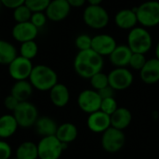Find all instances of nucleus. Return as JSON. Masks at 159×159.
Masks as SVG:
<instances>
[{
  "mask_svg": "<svg viewBox=\"0 0 159 159\" xmlns=\"http://www.w3.org/2000/svg\"><path fill=\"white\" fill-rule=\"evenodd\" d=\"M67 2L71 7H81L86 4L87 0H67Z\"/></svg>",
  "mask_w": 159,
  "mask_h": 159,
  "instance_id": "nucleus-39",
  "label": "nucleus"
},
{
  "mask_svg": "<svg viewBox=\"0 0 159 159\" xmlns=\"http://www.w3.org/2000/svg\"><path fill=\"white\" fill-rule=\"evenodd\" d=\"M51 0H25L24 5L32 12H45Z\"/></svg>",
  "mask_w": 159,
  "mask_h": 159,
  "instance_id": "nucleus-30",
  "label": "nucleus"
},
{
  "mask_svg": "<svg viewBox=\"0 0 159 159\" xmlns=\"http://www.w3.org/2000/svg\"><path fill=\"white\" fill-rule=\"evenodd\" d=\"M102 1L103 0H87L89 5H91V6H100L102 3Z\"/></svg>",
  "mask_w": 159,
  "mask_h": 159,
  "instance_id": "nucleus-40",
  "label": "nucleus"
},
{
  "mask_svg": "<svg viewBox=\"0 0 159 159\" xmlns=\"http://www.w3.org/2000/svg\"><path fill=\"white\" fill-rule=\"evenodd\" d=\"M109 86L116 91L129 89L134 80L133 75L127 67H115L108 74Z\"/></svg>",
  "mask_w": 159,
  "mask_h": 159,
  "instance_id": "nucleus-9",
  "label": "nucleus"
},
{
  "mask_svg": "<svg viewBox=\"0 0 159 159\" xmlns=\"http://www.w3.org/2000/svg\"><path fill=\"white\" fill-rule=\"evenodd\" d=\"M138 23L144 28L155 27L159 24V1L149 0L136 7Z\"/></svg>",
  "mask_w": 159,
  "mask_h": 159,
  "instance_id": "nucleus-5",
  "label": "nucleus"
},
{
  "mask_svg": "<svg viewBox=\"0 0 159 159\" xmlns=\"http://www.w3.org/2000/svg\"><path fill=\"white\" fill-rule=\"evenodd\" d=\"M28 80L34 89L49 91L58 83V75L51 67L45 64H37L34 66Z\"/></svg>",
  "mask_w": 159,
  "mask_h": 159,
  "instance_id": "nucleus-2",
  "label": "nucleus"
},
{
  "mask_svg": "<svg viewBox=\"0 0 159 159\" xmlns=\"http://www.w3.org/2000/svg\"><path fill=\"white\" fill-rule=\"evenodd\" d=\"M127 41V45L133 53L146 54L151 49L153 45L151 34L143 26H136L129 30Z\"/></svg>",
  "mask_w": 159,
  "mask_h": 159,
  "instance_id": "nucleus-3",
  "label": "nucleus"
},
{
  "mask_svg": "<svg viewBox=\"0 0 159 159\" xmlns=\"http://www.w3.org/2000/svg\"><path fill=\"white\" fill-rule=\"evenodd\" d=\"M115 22L116 26L123 30H131L136 27L138 23L136 7L124 8L119 10L115 17Z\"/></svg>",
  "mask_w": 159,
  "mask_h": 159,
  "instance_id": "nucleus-16",
  "label": "nucleus"
},
{
  "mask_svg": "<svg viewBox=\"0 0 159 159\" xmlns=\"http://www.w3.org/2000/svg\"><path fill=\"white\" fill-rule=\"evenodd\" d=\"M16 159H38L37 143L25 141L19 144L15 151Z\"/></svg>",
  "mask_w": 159,
  "mask_h": 159,
  "instance_id": "nucleus-25",
  "label": "nucleus"
},
{
  "mask_svg": "<svg viewBox=\"0 0 159 159\" xmlns=\"http://www.w3.org/2000/svg\"><path fill=\"white\" fill-rule=\"evenodd\" d=\"M67 147L55 135L42 137L37 143L38 159H59Z\"/></svg>",
  "mask_w": 159,
  "mask_h": 159,
  "instance_id": "nucleus-4",
  "label": "nucleus"
},
{
  "mask_svg": "<svg viewBox=\"0 0 159 159\" xmlns=\"http://www.w3.org/2000/svg\"><path fill=\"white\" fill-rule=\"evenodd\" d=\"M34 127L35 129V132L42 138L55 135L59 126L53 118L48 116H41L38 117Z\"/></svg>",
  "mask_w": 159,
  "mask_h": 159,
  "instance_id": "nucleus-23",
  "label": "nucleus"
},
{
  "mask_svg": "<svg viewBox=\"0 0 159 159\" xmlns=\"http://www.w3.org/2000/svg\"><path fill=\"white\" fill-rule=\"evenodd\" d=\"M87 125L90 131L102 134L109 128H111V118L109 115L99 110L89 115Z\"/></svg>",
  "mask_w": 159,
  "mask_h": 159,
  "instance_id": "nucleus-15",
  "label": "nucleus"
},
{
  "mask_svg": "<svg viewBox=\"0 0 159 159\" xmlns=\"http://www.w3.org/2000/svg\"><path fill=\"white\" fill-rule=\"evenodd\" d=\"M17 56L18 51L14 45L8 41L0 39V64L8 65Z\"/></svg>",
  "mask_w": 159,
  "mask_h": 159,
  "instance_id": "nucleus-26",
  "label": "nucleus"
},
{
  "mask_svg": "<svg viewBox=\"0 0 159 159\" xmlns=\"http://www.w3.org/2000/svg\"><path fill=\"white\" fill-rule=\"evenodd\" d=\"M19 52H20V56L32 61L34 58L36 57L38 53V46L34 40L27 41L20 44Z\"/></svg>",
  "mask_w": 159,
  "mask_h": 159,
  "instance_id": "nucleus-27",
  "label": "nucleus"
},
{
  "mask_svg": "<svg viewBox=\"0 0 159 159\" xmlns=\"http://www.w3.org/2000/svg\"><path fill=\"white\" fill-rule=\"evenodd\" d=\"M34 65L31 60L18 55L8 65V75L14 81L28 80Z\"/></svg>",
  "mask_w": 159,
  "mask_h": 159,
  "instance_id": "nucleus-10",
  "label": "nucleus"
},
{
  "mask_svg": "<svg viewBox=\"0 0 159 159\" xmlns=\"http://www.w3.org/2000/svg\"><path fill=\"white\" fill-rule=\"evenodd\" d=\"M77 135H78V130H77L76 126L70 122L61 124L58 127L56 134H55V136L62 143H66V144H69L73 143L74 141H75V139L77 138Z\"/></svg>",
  "mask_w": 159,
  "mask_h": 159,
  "instance_id": "nucleus-24",
  "label": "nucleus"
},
{
  "mask_svg": "<svg viewBox=\"0 0 159 159\" xmlns=\"http://www.w3.org/2000/svg\"><path fill=\"white\" fill-rule=\"evenodd\" d=\"M102 98L97 90L93 89L82 90L77 97V104L80 110L89 115L99 111L101 108Z\"/></svg>",
  "mask_w": 159,
  "mask_h": 159,
  "instance_id": "nucleus-11",
  "label": "nucleus"
},
{
  "mask_svg": "<svg viewBox=\"0 0 159 159\" xmlns=\"http://www.w3.org/2000/svg\"><path fill=\"white\" fill-rule=\"evenodd\" d=\"M101 142L105 152L109 154H115L119 152L124 147L126 137L123 130L111 127L102 133Z\"/></svg>",
  "mask_w": 159,
  "mask_h": 159,
  "instance_id": "nucleus-8",
  "label": "nucleus"
},
{
  "mask_svg": "<svg viewBox=\"0 0 159 159\" xmlns=\"http://www.w3.org/2000/svg\"><path fill=\"white\" fill-rule=\"evenodd\" d=\"M12 37L21 43L34 40L38 34V28H36L31 21L16 23L11 30Z\"/></svg>",
  "mask_w": 159,
  "mask_h": 159,
  "instance_id": "nucleus-13",
  "label": "nucleus"
},
{
  "mask_svg": "<svg viewBox=\"0 0 159 159\" xmlns=\"http://www.w3.org/2000/svg\"><path fill=\"white\" fill-rule=\"evenodd\" d=\"M90 85L94 90H101L103 88L109 86V80H108V75L100 72L96 75H94L90 79H89Z\"/></svg>",
  "mask_w": 159,
  "mask_h": 159,
  "instance_id": "nucleus-29",
  "label": "nucleus"
},
{
  "mask_svg": "<svg viewBox=\"0 0 159 159\" xmlns=\"http://www.w3.org/2000/svg\"><path fill=\"white\" fill-rule=\"evenodd\" d=\"M25 0H1L2 6L9 8V9H14L21 5H23Z\"/></svg>",
  "mask_w": 159,
  "mask_h": 159,
  "instance_id": "nucleus-37",
  "label": "nucleus"
},
{
  "mask_svg": "<svg viewBox=\"0 0 159 159\" xmlns=\"http://www.w3.org/2000/svg\"><path fill=\"white\" fill-rule=\"evenodd\" d=\"M98 93L100 94L102 100H103V99H107V98H115L116 90L113 88H111L110 86H107V87L103 88L102 89L99 90Z\"/></svg>",
  "mask_w": 159,
  "mask_h": 159,
  "instance_id": "nucleus-38",
  "label": "nucleus"
},
{
  "mask_svg": "<svg viewBox=\"0 0 159 159\" xmlns=\"http://www.w3.org/2000/svg\"><path fill=\"white\" fill-rule=\"evenodd\" d=\"M155 54H156V58L159 60V41L157 42V46H156V49H155Z\"/></svg>",
  "mask_w": 159,
  "mask_h": 159,
  "instance_id": "nucleus-41",
  "label": "nucleus"
},
{
  "mask_svg": "<svg viewBox=\"0 0 159 159\" xmlns=\"http://www.w3.org/2000/svg\"><path fill=\"white\" fill-rule=\"evenodd\" d=\"M34 88L29 80L15 81L10 89V94L20 102L29 101L34 92Z\"/></svg>",
  "mask_w": 159,
  "mask_h": 159,
  "instance_id": "nucleus-21",
  "label": "nucleus"
},
{
  "mask_svg": "<svg viewBox=\"0 0 159 159\" xmlns=\"http://www.w3.org/2000/svg\"><path fill=\"white\" fill-rule=\"evenodd\" d=\"M33 12L23 4L13 9V19L16 23L30 21Z\"/></svg>",
  "mask_w": 159,
  "mask_h": 159,
  "instance_id": "nucleus-28",
  "label": "nucleus"
},
{
  "mask_svg": "<svg viewBox=\"0 0 159 159\" xmlns=\"http://www.w3.org/2000/svg\"><path fill=\"white\" fill-rule=\"evenodd\" d=\"M49 99L54 106L62 108L70 101V91L64 84L58 82L49 90Z\"/></svg>",
  "mask_w": 159,
  "mask_h": 159,
  "instance_id": "nucleus-19",
  "label": "nucleus"
},
{
  "mask_svg": "<svg viewBox=\"0 0 159 159\" xmlns=\"http://www.w3.org/2000/svg\"><path fill=\"white\" fill-rule=\"evenodd\" d=\"M91 43H92V37L88 34H81L77 35L75 40V45L79 51L90 49Z\"/></svg>",
  "mask_w": 159,
  "mask_h": 159,
  "instance_id": "nucleus-31",
  "label": "nucleus"
},
{
  "mask_svg": "<svg viewBox=\"0 0 159 159\" xmlns=\"http://www.w3.org/2000/svg\"><path fill=\"white\" fill-rule=\"evenodd\" d=\"M132 53L128 45H117L109 56L110 62L115 67H127L129 64Z\"/></svg>",
  "mask_w": 159,
  "mask_h": 159,
  "instance_id": "nucleus-18",
  "label": "nucleus"
},
{
  "mask_svg": "<svg viewBox=\"0 0 159 159\" xmlns=\"http://www.w3.org/2000/svg\"><path fill=\"white\" fill-rule=\"evenodd\" d=\"M19 103H20V102L11 94H9L8 96H7L4 99V106L6 107V109H7L10 112H13L17 108Z\"/></svg>",
  "mask_w": 159,
  "mask_h": 159,
  "instance_id": "nucleus-36",
  "label": "nucleus"
},
{
  "mask_svg": "<svg viewBox=\"0 0 159 159\" xmlns=\"http://www.w3.org/2000/svg\"><path fill=\"white\" fill-rule=\"evenodd\" d=\"M71 7L67 0H51L45 13L48 20L51 21H61L68 17Z\"/></svg>",
  "mask_w": 159,
  "mask_h": 159,
  "instance_id": "nucleus-14",
  "label": "nucleus"
},
{
  "mask_svg": "<svg viewBox=\"0 0 159 159\" xmlns=\"http://www.w3.org/2000/svg\"><path fill=\"white\" fill-rule=\"evenodd\" d=\"M103 57L93 49L78 51L74 60L75 73L84 79H90L94 75L102 71Z\"/></svg>",
  "mask_w": 159,
  "mask_h": 159,
  "instance_id": "nucleus-1",
  "label": "nucleus"
},
{
  "mask_svg": "<svg viewBox=\"0 0 159 159\" xmlns=\"http://www.w3.org/2000/svg\"><path fill=\"white\" fill-rule=\"evenodd\" d=\"M142 81L147 85H154L159 82V60L156 57L147 60L146 63L140 71Z\"/></svg>",
  "mask_w": 159,
  "mask_h": 159,
  "instance_id": "nucleus-17",
  "label": "nucleus"
},
{
  "mask_svg": "<svg viewBox=\"0 0 159 159\" xmlns=\"http://www.w3.org/2000/svg\"><path fill=\"white\" fill-rule=\"evenodd\" d=\"M10 159H16V158H15V157H13V158H10Z\"/></svg>",
  "mask_w": 159,
  "mask_h": 159,
  "instance_id": "nucleus-43",
  "label": "nucleus"
},
{
  "mask_svg": "<svg viewBox=\"0 0 159 159\" xmlns=\"http://www.w3.org/2000/svg\"><path fill=\"white\" fill-rule=\"evenodd\" d=\"M117 108H118V105L115 98H107V99L102 100L100 110L102 111L103 113L111 116Z\"/></svg>",
  "mask_w": 159,
  "mask_h": 159,
  "instance_id": "nucleus-33",
  "label": "nucleus"
},
{
  "mask_svg": "<svg viewBox=\"0 0 159 159\" xmlns=\"http://www.w3.org/2000/svg\"><path fill=\"white\" fill-rule=\"evenodd\" d=\"M47 15L45 12H33L30 21L36 27V28H42L47 23Z\"/></svg>",
  "mask_w": 159,
  "mask_h": 159,
  "instance_id": "nucleus-34",
  "label": "nucleus"
},
{
  "mask_svg": "<svg viewBox=\"0 0 159 159\" xmlns=\"http://www.w3.org/2000/svg\"><path fill=\"white\" fill-rule=\"evenodd\" d=\"M116 46V40L110 34H100L92 37L91 49H93L95 52L102 57L110 56Z\"/></svg>",
  "mask_w": 159,
  "mask_h": 159,
  "instance_id": "nucleus-12",
  "label": "nucleus"
},
{
  "mask_svg": "<svg viewBox=\"0 0 159 159\" xmlns=\"http://www.w3.org/2000/svg\"><path fill=\"white\" fill-rule=\"evenodd\" d=\"M146 61H147V59L145 57V54L132 53L129 66L130 68H132L133 70L141 71L143 69V67L144 66V64L146 63Z\"/></svg>",
  "mask_w": 159,
  "mask_h": 159,
  "instance_id": "nucleus-32",
  "label": "nucleus"
},
{
  "mask_svg": "<svg viewBox=\"0 0 159 159\" xmlns=\"http://www.w3.org/2000/svg\"><path fill=\"white\" fill-rule=\"evenodd\" d=\"M19 125L12 114L0 116V139L7 140L11 138L18 130Z\"/></svg>",
  "mask_w": 159,
  "mask_h": 159,
  "instance_id": "nucleus-22",
  "label": "nucleus"
},
{
  "mask_svg": "<svg viewBox=\"0 0 159 159\" xmlns=\"http://www.w3.org/2000/svg\"><path fill=\"white\" fill-rule=\"evenodd\" d=\"M12 157V148L6 140L0 139V159H10Z\"/></svg>",
  "mask_w": 159,
  "mask_h": 159,
  "instance_id": "nucleus-35",
  "label": "nucleus"
},
{
  "mask_svg": "<svg viewBox=\"0 0 159 159\" xmlns=\"http://www.w3.org/2000/svg\"><path fill=\"white\" fill-rule=\"evenodd\" d=\"M1 7H2V3H1V0H0V8H1Z\"/></svg>",
  "mask_w": 159,
  "mask_h": 159,
  "instance_id": "nucleus-42",
  "label": "nucleus"
},
{
  "mask_svg": "<svg viewBox=\"0 0 159 159\" xmlns=\"http://www.w3.org/2000/svg\"><path fill=\"white\" fill-rule=\"evenodd\" d=\"M20 128L28 129L34 127L39 117L37 107L31 102H21L12 112Z\"/></svg>",
  "mask_w": 159,
  "mask_h": 159,
  "instance_id": "nucleus-6",
  "label": "nucleus"
},
{
  "mask_svg": "<svg viewBox=\"0 0 159 159\" xmlns=\"http://www.w3.org/2000/svg\"><path fill=\"white\" fill-rule=\"evenodd\" d=\"M111 127L124 130L127 129L131 121H132V115L131 112L126 107H118L111 116Z\"/></svg>",
  "mask_w": 159,
  "mask_h": 159,
  "instance_id": "nucleus-20",
  "label": "nucleus"
},
{
  "mask_svg": "<svg viewBox=\"0 0 159 159\" xmlns=\"http://www.w3.org/2000/svg\"><path fill=\"white\" fill-rule=\"evenodd\" d=\"M83 20L85 24L92 29L100 30L106 27L109 23L110 17L108 11L100 6L89 5L83 12Z\"/></svg>",
  "mask_w": 159,
  "mask_h": 159,
  "instance_id": "nucleus-7",
  "label": "nucleus"
}]
</instances>
